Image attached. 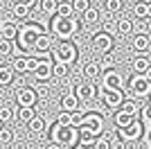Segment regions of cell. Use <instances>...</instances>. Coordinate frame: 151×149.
I'll return each mask as SVG.
<instances>
[{"label":"cell","mask_w":151,"mask_h":149,"mask_svg":"<svg viewBox=\"0 0 151 149\" xmlns=\"http://www.w3.org/2000/svg\"><path fill=\"white\" fill-rule=\"evenodd\" d=\"M113 34H108V32H97L93 36V50L101 52V54H106V52H113Z\"/></svg>","instance_id":"cell-13"},{"label":"cell","mask_w":151,"mask_h":149,"mask_svg":"<svg viewBox=\"0 0 151 149\" xmlns=\"http://www.w3.org/2000/svg\"><path fill=\"white\" fill-rule=\"evenodd\" d=\"M54 16H61V18H72L75 12H72V2L70 0H59V7H57V14Z\"/></svg>","instance_id":"cell-26"},{"label":"cell","mask_w":151,"mask_h":149,"mask_svg":"<svg viewBox=\"0 0 151 149\" xmlns=\"http://www.w3.org/2000/svg\"><path fill=\"white\" fill-rule=\"evenodd\" d=\"M147 104H149V106H151V97H149V102H147Z\"/></svg>","instance_id":"cell-49"},{"label":"cell","mask_w":151,"mask_h":149,"mask_svg":"<svg viewBox=\"0 0 151 149\" xmlns=\"http://www.w3.org/2000/svg\"><path fill=\"white\" fill-rule=\"evenodd\" d=\"M36 113H34V108H23V106H14V118L20 120V122H29L32 118H34Z\"/></svg>","instance_id":"cell-27"},{"label":"cell","mask_w":151,"mask_h":149,"mask_svg":"<svg viewBox=\"0 0 151 149\" xmlns=\"http://www.w3.org/2000/svg\"><path fill=\"white\" fill-rule=\"evenodd\" d=\"M12 52H14V43H12V41H5V38H0V59L12 56Z\"/></svg>","instance_id":"cell-35"},{"label":"cell","mask_w":151,"mask_h":149,"mask_svg":"<svg viewBox=\"0 0 151 149\" xmlns=\"http://www.w3.org/2000/svg\"><path fill=\"white\" fill-rule=\"evenodd\" d=\"M59 7V0H38V9L45 14V16H54Z\"/></svg>","instance_id":"cell-28"},{"label":"cell","mask_w":151,"mask_h":149,"mask_svg":"<svg viewBox=\"0 0 151 149\" xmlns=\"http://www.w3.org/2000/svg\"><path fill=\"white\" fill-rule=\"evenodd\" d=\"M95 145H97V136H93V133H88V131H86V129H79V145H77V147L95 149Z\"/></svg>","instance_id":"cell-23"},{"label":"cell","mask_w":151,"mask_h":149,"mask_svg":"<svg viewBox=\"0 0 151 149\" xmlns=\"http://www.w3.org/2000/svg\"><path fill=\"white\" fill-rule=\"evenodd\" d=\"M81 20H83L86 25H95L97 20H99V9H95V7L90 5L88 9H86V12L81 14Z\"/></svg>","instance_id":"cell-30"},{"label":"cell","mask_w":151,"mask_h":149,"mask_svg":"<svg viewBox=\"0 0 151 149\" xmlns=\"http://www.w3.org/2000/svg\"><path fill=\"white\" fill-rule=\"evenodd\" d=\"M135 118H131V115H126V113H122V111H117L113 115V124H115V129H126L129 124L133 122Z\"/></svg>","instance_id":"cell-29"},{"label":"cell","mask_w":151,"mask_h":149,"mask_svg":"<svg viewBox=\"0 0 151 149\" xmlns=\"http://www.w3.org/2000/svg\"><path fill=\"white\" fill-rule=\"evenodd\" d=\"M133 32V20L131 18H120L117 20V34L120 36H129Z\"/></svg>","instance_id":"cell-31"},{"label":"cell","mask_w":151,"mask_h":149,"mask_svg":"<svg viewBox=\"0 0 151 149\" xmlns=\"http://www.w3.org/2000/svg\"><path fill=\"white\" fill-rule=\"evenodd\" d=\"M70 2H72V12H75V16H77V14H83L90 7L88 0H70Z\"/></svg>","instance_id":"cell-37"},{"label":"cell","mask_w":151,"mask_h":149,"mask_svg":"<svg viewBox=\"0 0 151 149\" xmlns=\"http://www.w3.org/2000/svg\"><path fill=\"white\" fill-rule=\"evenodd\" d=\"M52 48H54V41H52V36L45 34V32L36 38V43H34V52H36V54H50Z\"/></svg>","instance_id":"cell-16"},{"label":"cell","mask_w":151,"mask_h":149,"mask_svg":"<svg viewBox=\"0 0 151 149\" xmlns=\"http://www.w3.org/2000/svg\"><path fill=\"white\" fill-rule=\"evenodd\" d=\"M72 93L77 95L79 102H93V99H97L99 90H97V86H95L93 81H81V84H77L72 88Z\"/></svg>","instance_id":"cell-11"},{"label":"cell","mask_w":151,"mask_h":149,"mask_svg":"<svg viewBox=\"0 0 151 149\" xmlns=\"http://www.w3.org/2000/svg\"><path fill=\"white\" fill-rule=\"evenodd\" d=\"M99 102L111 111H120V106L124 104V90H115V88H101L99 90Z\"/></svg>","instance_id":"cell-8"},{"label":"cell","mask_w":151,"mask_h":149,"mask_svg":"<svg viewBox=\"0 0 151 149\" xmlns=\"http://www.w3.org/2000/svg\"><path fill=\"white\" fill-rule=\"evenodd\" d=\"M115 136L120 138L124 145L129 142H138L140 138L145 136V127H142V122H140V118H135L126 129H115Z\"/></svg>","instance_id":"cell-7"},{"label":"cell","mask_w":151,"mask_h":149,"mask_svg":"<svg viewBox=\"0 0 151 149\" xmlns=\"http://www.w3.org/2000/svg\"><path fill=\"white\" fill-rule=\"evenodd\" d=\"M79 99H77V95L75 93H65L61 99H59V106H61V111L63 113H77L79 111Z\"/></svg>","instance_id":"cell-15"},{"label":"cell","mask_w":151,"mask_h":149,"mask_svg":"<svg viewBox=\"0 0 151 149\" xmlns=\"http://www.w3.org/2000/svg\"><path fill=\"white\" fill-rule=\"evenodd\" d=\"M104 127H106V120H104V115L101 113H83V120L81 124H79V129H86L88 133H93V136H104Z\"/></svg>","instance_id":"cell-5"},{"label":"cell","mask_w":151,"mask_h":149,"mask_svg":"<svg viewBox=\"0 0 151 149\" xmlns=\"http://www.w3.org/2000/svg\"><path fill=\"white\" fill-rule=\"evenodd\" d=\"M129 90H131L133 99H149L151 97V84L142 77V74H133L129 81Z\"/></svg>","instance_id":"cell-9"},{"label":"cell","mask_w":151,"mask_h":149,"mask_svg":"<svg viewBox=\"0 0 151 149\" xmlns=\"http://www.w3.org/2000/svg\"><path fill=\"white\" fill-rule=\"evenodd\" d=\"M138 118H140V122H142V127H145V129H149V127H151V106H149V104L140 106Z\"/></svg>","instance_id":"cell-33"},{"label":"cell","mask_w":151,"mask_h":149,"mask_svg":"<svg viewBox=\"0 0 151 149\" xmlns=\"http://www.w3.org/2000/svg\"><path fill=\"white\" fill-rule=\"evenodd\" d=\"M75 149H86V147H75Z\"/></svg>","instance_id":"cell-50"},{"label":"cell","mask_w":151,"mask_h":149,"mask_svg":"<svg viewBox=\"0 0 151 149\" xmlns=\"http://www.w3.org/2000/svg\"><path fill=\"white\" fill-rule=\"evenodd\" d=\"M9 12H12V20H14V23L29 18V9H27V7H23V5H16V2L12 5V9H9Z\"/></svg>","instance_id":"cell-24"},{"label":"cell","mask_w":151,"mask_h":149,"mask_svg":"<svg viewBox=\"0 0 151 149\" xmlns=\"http://www.w3.org/2000/svg\"><path fill=\"white\" fill-rule=\"evenodd\" d=\"M133 16L140 20H147V2H135L133 7Z\"/></svg>","instance_id":"cell-39"},{"label":"cell","mask_w":151,"mask_h":149,"mask_svg":"<svg viewBox=\"0 0 151 149\" xmlns=\"http://www.w3.org/2000/svg\"><path fill=\"white\" fill-rule=\"evenodd\" d=\"M104 5H106V12H108V16H113V14H117V12L122 9V5H124V2H122V0H106Z\"/></svg>","instance_id":"cell-36"},{"label":"cell","mask_w":151,"mask_h":149,"mask_svg":"<svg viewBox=\"0 0 151 149\" xmlns=\"http://www.w3.org/2000/svg\"><path fill=\"white\" fill-rule=\"evenodd\" d=\"M95 149H111V145H108V133H104V136L97 138V145H95Z\"/></svg>","instance_id":"cell-43"},{"label":"cell","mask_w":151,"mask_h":149,"mask_svg":"<svg viewBox=\"0 0 151 149\" xmlns=\"http://www.w3.org/2000/svg\"><path fill=\"white\" fill-rule=\"evenodd\" d=\"M12 140H14V131L9 127H2L0 129V145H12Z\"/></svg>","instance_id":"cell-38"},{"label":"cell","mask_w":151,"mask_h":149,"mask_svg":"<svg viewBox=\"0 0 151 149\" xmlns=\"http://www.w3.org/2000/svg\"><path fill=\"white\" fill-rule=\"evenodd\" d=\"M43 34V25L41 23H29L27 20L25 25L18 27V36H16V48H20L23 52H34V43L36 38Z\"/></svg>","instance_id":"cell-2"},{"label":"cell","mask_w":151,"mask_h":149,"mask_svg":"<svg viewBox=\"0 0 151 149\" xmlns=\"http://www.w3.org/2000/svg\"><path fill=\"white\" fill-rule=\"evenodd\" d=\"M149 66H151V61L147 59V56H135L131 61V70H133V74H145L147 70H149Z\"/></svg>","instance_id":"cell-22"},{"label":"cell","mask_w":151,"mask_h":149,"mask_svg":"<svg viewBox=\"0 0 151 149\" xmlns=\"http://www.w3.org/2000/svg\"><path fill=\"white\" fill-rule=\"evenodd\" d=\"M9 120H14V108L12 106H0V122L5 124Z\"/></svg>","instance_id":"cell-41"},{"label":"cell","mask_w":151,"mask_h":149,"mask_svg":"<svg viewBox=\"0 0 151 149\" xmlns=\"http://www.w3.org/2000/svg\"><path fill=\"white\" fill-rule=\"evenodd\" d=\"M45 149H63V147H59V145H54V142H50V145H47V147H45Z\"/></svg>","instance_id":"cell-47"},{"label":"cell","mask_w":151,"mask_h":149,"mask_svg":"<svg viewBox=\"0 0 151 149\" xmlns=\"http://www.w3.org/2000/svg\"><path fill=\"white\" fill-rule=\"evenodd\" d=\"M147 18H151V0L147 2Z\"/></svg>","instance_id":"cell-46"},{"label":"cell","mask_w":151,"mask_h":149,"mask_svg":"<svg viewBox=\"0 0 151 149\" xmlns=\"http://www.w3.org/2000/svg\"><path fill=\"white\" fill-rule=\"evenodd\" d=\"M81 74H83V79H86V81L99 79V77H101V66H99V63H95V61H86V63H83V68H81Z\"/></svg>","instance_id":"cell-17"},{"label":"cell","mask_w":151,"mask_h":149,"mask_svg":"<svg viewBox=\"0 0 151 149\" xmlns=\"http://www.w3.org/2000/svg\"><path fill=\"white\" fill-rule=\"evenodd\" d=\"M16 36H18V23H14V20H0V38L14 43Z\"/></svg>","instance_id":"cell-14"},{"label":"cell","mask_w":151,"mask_h":149,"mask_svg":"<svg viewBox=\"0 0 151 149\" xmlns=\"http://www.w3.org/2000/svg\"><path fill=\"white\" fill-rule=\"evenodd\" d=\"M16 106H23V108H34V104L38 102L36 93H34V88L32 86H20L16 90Z\"/></svg>","instance_id":"cell-12"},{"label":"cell","mask_w":151,"mask_h":149,"mask_svg":"<svg viewBox=\"0 0 151 149\" xmlns=\"http://www.w3.org/2000/svg\"><path fill=\"white\" fill-rule=\"evenodd\" d=\"M88 2H97V0H88Z\"/></svg>","instance_id":"cell-52"},{"label":"cell","mask_w":151,"mask_h":149,"mask_svg":"<svg viewBox=\"0 0 151 149\" xmlns=\"http://www.w3.org/2000/svg\"><path fill=\"white\" fill-rule=\"evenodd\" d=\"M14 81V70L9 63H0V86H9Z\"/></svg>","instance_id":"cell-25"},{"label":"cell","mask_w":151,"mask_h":149,"mask_svg":"<svg viewBox=\"0 0 151 149\" xmlns=\"http://www.w3.org/2000/svg\"><path fill=\"white\" fill-rule=\"evenodd\" d=\"M142 77H145V79H147V81H149V84H151V66H149V70H147V72L142 74Z\"/></svg>","instance_id":"cell-45"},{"label":"cell","mask_w":151,"mask_h":149,"mask_svg":"<svg viewBox=\"0 0 151 149\" xmlns=\"http://www.w3.org/2000/svg\"><path fill=\"white\" fill-rule=\"evenodd\" d=\"M135 2H149V0H135Z\"/></svg>","instance_id":"cell-48"},{"label":"cell","mask_w":151,"mask_h":149,"mask_svg":"<svg viewBox=\"0 0 151 149\" xmlns=\"http://www.w3.org/2000/svg\"><path fill=\"white\" fill-rule=\"evenodd\" d=\"M120 111L126 113V115H131V118H138V113H140V102H138V99H133V97H126L124 104L120 106Z\"/></svg>","instance_id":"cell-20"},{"label":"cell","mask_w":151,"mask_h":149,"mask_svg":"<svg viewBox=\"0 0 151 149\" xmlns=\"http://www.w3.org/2000/svg\"><path fill=\"white\" fill-rule=\"evenodd\" d=\"M50 138L52 142L59 145V147H77L79 145V129L77 127H61V124H52L50 129Z\"/></svg>","instance_id":"cell-3"},{"label":"cell","mask_w":151,"mask_h":149,"mask_svg":"<svg viewBox=\"0 0 151 149\" xmlns=\"http://www.w3.org/2000/svg\"><path fill=\"white\" fill-rule=\"evenodd\" d=\"M52 61L54 63H65V66H72V63L79 59V52H77V45L72 41H59L54 48H52Z\"/></svg>","instance_id":"cell-4"},{"label":"cell","mask_w":151,"mask_h":149,"mask_svg":"<svg viewBox=\"0 0 151 149\" xmlns=\"http://www.w3.org/2000/svg\"><path fill=\"white\" fill-rule=\"evenodd\" d=\"M52 34L59 38V41H72V38L79 34V30H81V23L77 20V16H72V18H61V16H52Z\"/></svg>","instance_id":"cell-1"},{"label":"cell","mask_w":151,"mask_h":149,"mask_svg":"<svg viewBox=\"0 0 151 149\" xmlns=\"http://www.w3.org/2000/svg\"><path fill=\"white\" fill-rule=\"evenodd\" d=\"M14 2H16V5H23V7H27V9H32V7L36 5L38 0H14Z\"/></svg>","instance_id":"cell-44"},{"label":"cell","mask_w":151,"mask_h":149,"mask_svg":"<svg viewBox=\"0 0 151 149\" xmlns=\"http://www.w3.org/2000/svg\"><path fill=\"white\" fill-rule=\"evenodd\" d=\"M57 124H61V127H75L72 124V113H59V118H57Z\"/></svg>","instance_id":"cell-42"},{"label":"cell","mask_w":151,"mask_h":149,"mask_svg":"<svg viewBox=\"0 0 151 149\" xmlns=\"http://www.w3.org/2000/svg\"><path fill=\"white\" fill-rule=\"evenodd\" d=\"M133 50L135 52H142L147 56V52L151 50V36L149 34H135L133 36Z\"/></svg>","instance_id":"cell-18"},{"label":"cell","mask_w":151,"mask_h":149,"mask_svg":"<svg viewBox=\"0 0 151 149\" xmlns=\"http://www.w3.org/2000/svg\"><path fill=\"white\" fill-rule=\"evenodd\" d=\"M115 63H117V56L113 52H106V54H101V68L104 70H115Z\"/></svg>","instance_id":"cell-34"},{"label":"cell","mask_w":151,"mask_h":149,"mask_svg":"<svg viewBox=\"0 0 151 149\" xmlns=\"http://www.w3.org/2000/svg\"><path fill=\"white\" fill-rule=\"evenodd\" d=\"M27 129H29V133H36V136L45 133V118L43 115H34V118L27 122Z\"/></svg>","instance_id":"cell-21"},{"label":"cell","mask_w":151,"mask_h":149,"mask_svg":"<svg viewBox=\"0 0 151 149\" xmlns=\"http://www.w3.org/2000/svg\"><path fill=\"white\" fill-rule=\"evenodd\" d=\"M2 127H5V124H2V122H0V129H2Z\"/></svg>","instance_id":"cell-51"},{"label":"cell","mask_w":151,"mask_h":149,"mask_svg":"<svg viewBox=\"0 0 151 149\" xmlns=\"http://www.w3.org/2000/svg\"><path fill=\"white\" fill-rule=\"evenodd\" d=\"M52 68H54L52 59H29V72L34 74L36 81H50Z\"/></svg>","instance_id":"cell-6"},{"label":"cell","mask_w":151,"mask_h":149,"mask_svg":"<svg viewBox=\"0 0 151 149\" xmlns=\"http://www.w3.org/2000/svg\"><path fill=\"white\" fill-rule=\"evenodd\" d=\"M34 93H36V97H45V95H50V86L45 84V81H38V84H34Z\"/></svg>","instance_id":"cell-40"},{"label":"cell","mask_w":151,"mask_h":149,"mask_svg":"<svg viewBox=\"0 0 151 149\" xmlns=\"http://www.w3.org/2000/svg\"><path fill=\"white\" fill-rule=\"evenodd\" d=\"M99 79H101V88L124 90V74H122L120 70H104Z\"/></svg>","instance_id":"cell-10"},{"label":"cell","mask_w":151,"mask_h":149,"mask_svg":"<svg viewBox=\"0 0 151 149\" xmlns=\"http://www.w3.org/2000/svg\"><path fill=\"white\" fill-rule=\"evenodd\" d=\"M9 66H12L14 74H27L29 72V56H16Z\"/></svg>","instance_id":"cell-19"},{"label":"cell","mask_w":151,"mask_h":149,"mask_svg":"<svg viewBox=\"0 0 151 149\" xmlns=\"http://www.w3.org/2000/svg\"><path fill=\"white\" fill-rule=\"evenodd\" d=\"M70 74V66H65V63H54V68H52V77L54 79H68Z\"/></svg>","instance_id":"cell-32"}]
</instances>
